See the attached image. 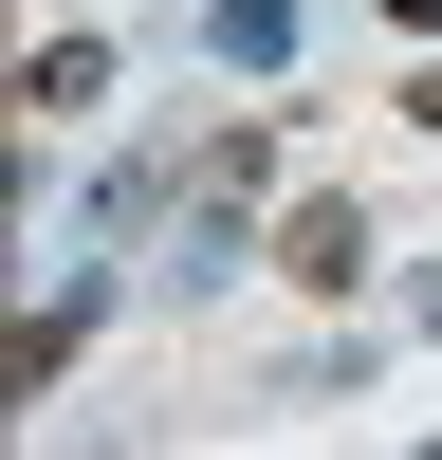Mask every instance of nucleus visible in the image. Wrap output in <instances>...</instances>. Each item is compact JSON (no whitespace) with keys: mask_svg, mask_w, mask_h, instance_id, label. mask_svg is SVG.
Here are the masks:
<instances>
[{"mask_svg":"<svg viewBox=\"0 0 442 460\" xmlns=\"http://www.w3.org/2000/svg\"><path fill=\"white\" fill-rule=\"evenodd\" d=\"M258 166H277V147H258V111L184 147V240H166V295H221V277H240V221H258Z\"/></svg>","mask_w":442,"mask_h":460,"instance_id":"1","label":"nucleus"},{"mask_svg":"<svg viewBox=\"0 0 442 460\" xmlns=\"http://www.w3.org/2000/svg\"><path fill=\"white\" fill-rule=\"evenodd\" d=\"M203 56L221 74H295V0H203Z\"/></svg>","mask_w":442,"mask_h":460,"instance_id":"2","label":"nucleus"},{"mask_svg":"<svg viewBox=\"0 0 442 460\" xmlns=\"http://www.w3.org/2000/svg\"><path fill=\"white\" fill-rule=\"evenodd\" d=\"M277 258H295L314 295H350V277H368V221H350V203H295V240H277Z\"/></svg>","mask_w":442,"mask_h":460,"instance_id":"3","label":"nucleus"},{"mask_svg":"<svg viewBox=\"0 0 442 460\" xmlns=\"http://www.w3.org/2000/svg\"><path fill=\"white\" fill-rule=\"evenodd\" d=\"M93 314H110V295H37V332H19V387H56V368L93 350Z\"/></svg>","mask_w":442,"mask_h":460,"instance_id":"4","label":"nucleus"},{"mask_svg":"<svg viewBox=\"0 0 442 460\" xmlns=\"http://www.w3.org/2000/svg\"><path fill=\"white\" fill-rule=\"evenodd\" d=\"M19 111H110V56H93V37H56V56L19 74Z\"/></svg>","mask_w":442,"mask_h":460,"instance_id":"5","label":"nucleus"},{"mask_svg":"<svg viewBox=\"0 0 442 460\" xmlns=\"http://www.w3.org/2000/svg\"><path fill=\"white\" fill-rule=\"evenodd\" d=\"M387 19H405V37H442V0H387Z\"/></svg>","mask_w":442,"mask_h":460,"instance_id":"6","label":"nucleus"},{"mask_svg":"<svg viewBox=\"0 0 442 460\" xmlns=\"http://www.w3.org/2000/svg\"><path fill=\"white\" fill-rule=\"evenodd\" d=\"M424 460H442V442H424Z\"/></svg>","mask_w":442,"mask_h":460,"instance_id":"7","label":"nucleus"}]
</instances>
